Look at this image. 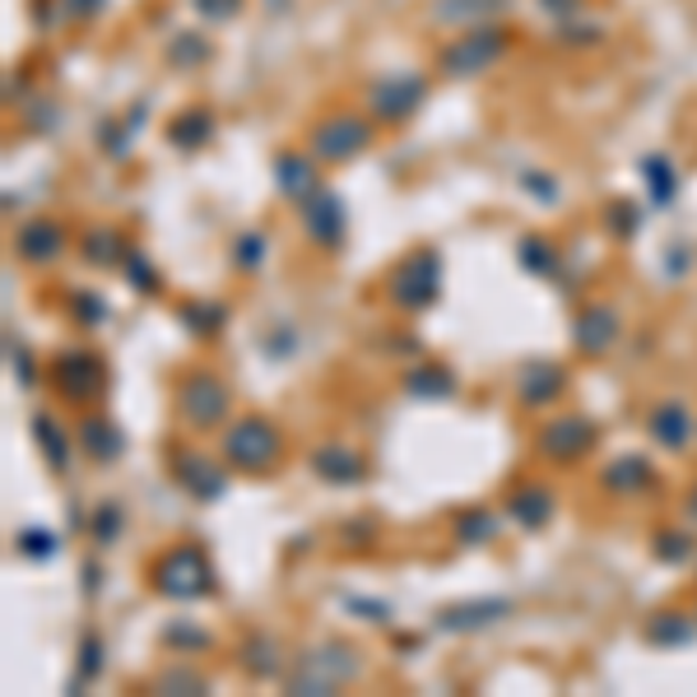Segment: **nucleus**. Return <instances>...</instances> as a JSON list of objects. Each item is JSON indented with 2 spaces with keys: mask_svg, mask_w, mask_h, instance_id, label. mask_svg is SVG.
Here are the masks:
<instances>
[{
  "mask_svg": "<svg viewBox=\"0 0 697 697\" xmlns=\"http://www.w3.org/2000/svg\"><path fill=\"white\" fill-rule=\"evenodd\" d=\"M177 414H182L187 429L210 433L229 419V387L210 372H187L177 381Z\"/></svg>",
  "mask_w": 697,
  "mask_h": 697,
  "instance_id": "nucleus-5",
  "label": "nucleus"
},
{
  "mask_svg": "<svg viewBox=\"0 0 697 697\" xmlns=\"http://www.w3.org/2000/svg\"><path fill=\"white\" fill-rule=\"evenodd\" d=\"M126 252L130 246H117L112 233H88V242H84V256L94 265H117V261H126Z\"/></svg>",
  "mask_w": 697,
  "mask_h": 697,
  "instance_id": "nucleus-33",
  "label": "nucleus"
},
{
  "mask_svg": "<svg viewBox=\"0 0 697 697\" xmlns=\"http://www.w3.org/2000/svg\"><path fill=\"white\" fill-rule=\"evenodd\" d=\"M419 103H423V80L419 75H395V80H381L372 88V112H377V117L400 122V117H410Z\"/></svg>",
  "mask_w": 697,
  "mask_h": 697,
  "instance_id": "nucleus-16",
  "label": "nucleus"
},
{
  "mask_svg": "<svg viewBox=\"0 0 697 697\" xmlns=\"http://www.w3.org/2000/svg\"><path fill=\"white\" fill-rule=\"evenodd\" d=\"M14 545H19V553H24V558H38V563H42V558H52L61 549V539L52 530H42V526H29V530H19Z\"/></svg>",
  "mask_w": 697,
  "mask_h": 697,
  "instance_id": "nucleus-31",
  "label": "nucleus"
},
{
  "mask_svg": "<svg viewBox=\"0 0 697 697\" xmlns=\"http://www.w3.org/2000/svg\"><path fill=\"white\" fill-rule=\"evenodd\" d=\"M684 507H688V521H693V526H697V484H693V488H688V503H684Z\"/></svg>",
  "mask_w": 697,
  "mask_h": 697,
  "instance_id": "nucleus-44",
  "label": "nucleus"
},
{
  "mask_svg": "<svg viewBox=\"0 0 697 697\" xmlns=\"http://www.w3.org/2000/svg\"><path fill=\"white\" fill-rule=\"evenodd\" d=\"M358 651L345 646V642H326L317 651H307V656L294 665L288 674V693H340L345 684L358 679Z\"/></svg>",
  "mask_w": 697,
  "mask_h": 697,
  "instance_id": "nucleus-3",
  "label": "nucleus"
},
{
  "mask_svg": "<svg viewBox=\"0 0 697 697\" xmlns=\"http://www.w3.org/2000/svg\"><path fill=\"white\" fill-rule=\"evenodd\" d=\"M503 47H507L503 33H493V29H469L465 42H456V47L442 52V71H446V75H479V71H488V65L503 56Z\"/></svg>",
  "mask_w": 697,
  "mask_h": 697,
  "instance_id": "nucleus-8",
  "label": "nucleus"
},
{
  "mask_svg": "<svg viewBox=\"0 0 697 697\" xmlns=\"http://www.w3.org/2000/svg\"><path fill=\"white\" fill-rule=\"evenodd\" d=\"M391 303L400 311H423V307H433L437 294H442V261L437 252H429V246H419V252H410L395 270H391Z\"/></svg>",
  "mask_w": 697,
  "mask_h": 697,
  "instance_id": "nucleus-4",
  "label": "nucleus"
},
{
  "mask_svg": "<svg viewBox=\"0 0 697 697\" xmlns=\"http://www.w3.org/2000/svg\"><path fill=\"white\" fill-rule=\"evenodd\" d=\"M205 130H210V117H200V112H196V117H187V122H177V126H172L177 145H187V149L205 140Z\"/></svg>",
  "mask_w": 697,
  "mask_h": 697,
  "instance_id": "nucleus-40",
  "label": "nucleus"
},
{
  "mask_svg": "<svg viewBox=\"0 0 697 697\" xmlns=\"http://www.w3.org/2000/svg\"><path fill=\"white\" fill-rule=\"evenodd\" d=\"M33 433H38V442H42V452H47V465L56 469V475H65V465H71V452H65L61 429H56L47 414H38V419H33Z\"/></svg>",
  "mask_w": 697,
  "mask_h": 697,
  "instance_id": "nucleus-28",
  "label": "nucleus"
},
{
  "mask_svg": "<svg viewBox=\"0 0 697 697\" xmlns=\"http://www.w3.org/2000/svg\"><path fill=\"white\" fill-rule=\"evenodd\" d=\"M651 549H656L661 563H688V558H693V535H684V530H665Z\"/></svg>",
  "mask_w": 697,
  "mask_h": 697,
  "instance_id": "nucleus-34",
  "label": "nucleus"
},
{
  "mask_svg": "<svg viewBox=\"0 0 697 697\" xmlns=\"http://www.w3.org/2000/svg\"><path fill=\"white\" fill-rule=\"evenodd\" d=\"M154 591L168 600H205L214 595V563L200 545H177L154 563Z\"/></svg>",
  "mask_w": 697,
  "mask_h": 697,
  "instance_id": "nucleus-2",
  "label": "nucleus"
},
{
  "mask_svg": "<svg viewBox=\"0 0 697 697\" xmlns=\"http://www.w3.org/2000/svg\"><path fill=\"white\" fill-rule=\"evenodd\" d=\"M303 229H307V237L317 242V246H326V252H335V246L345 242V229H349L345 200L317 187V191H311V196L303 200Z\"/></svg>",
  "mask_w": 697,
  "mask_h": 697,
  "instance_id": "nucleus-7",
  "label": "nucleus"
},
{
  "mask_svg": "<svg viewBox=\"0 0 697 697\" xmlns=\"http://www.w3.org/2000/svg\"><path fill=\"white\" fill-rule=\"evenodd\" d=\"M242 665L256 674V679H270V674H279V642L270 633H256L252 642L242 646Z\"/></svg>",
  "mask_w": 697,
  "mask_h": 697,
  "instance_id": "nucleus-26",
  "label": "nucleus"
},
{
  "mask_svg": "<svg viewBox=\"0 0 697 697\" xmlns=\"http://www.w3.org/2000/svg\"><path fill=\"white\" fill-rule=\"evenodd\" d=\"M493 535H498V511H488V507L465 511V516H461V526H456V539H461V545H488Z\"/></svg>",
  "mask_w": 697,
  "mask_h": 697,
  "instance_id": "nucleus-27",
  "label": "nucleus"
},
{
  "mask_svg": "<svg viewBox=\"0 0 697 697\" xmlns=\"http://www.w3.org/2000/svg\"><path fill=\"white\" fill-rule=\"evenodd\" d=\"M182 317H187V326H191L196 335H214V330L223 326V317H229V311H223L219 303H187V307H182Z\"/></svg>",
  "mask_w": 697,
  "mask_h": 697,
  "instance_id": "nucleus-32",
  "label": "nucleus"
},
{
  "mask_svg": "<svg viewBox=\"0 0 697 697\" xmlns=\"http://www.w3.org/2000/svg\"><path fill=\"white\" fill-rule=\"evenodd\" d=\"M646 187H651V205H665V200L674 196V177L665 168V159H646Z\"/></svg>",
  "mask_w": 697,
  "mask_h": 697,
  "instance_id": "nucleus-37",
  "label": "nucleus"
},
{
  "mask_svg": "<svg viewBox=\"0 0 697 697\" xmlns=\"http://www.w3.org/2000/svg\"><path fill=\"white\" fill-rule=\"evenodd\" d=\"M646 433L656 446H665V452H688V442L697 437V419L688 414L684 400H661L656 410L646 414Z\"/></svg>",
  "mask_w": 697,
  "mask_h": 697,
  "instance_id": "nucleus-9",
  "label": "nucleus"
},
{
  "mask_svg": "<svg viewBox=\"0 0 697 697\" xmlns=\"http://www.w3.org/2000/svg\"><path fill=\"white\" fill-rule=\"evenodd\" d=\"M122 265H126V275L135 279V288H140V294H154V288H159V270L149 265V256H145V252H135V246H130Z\"/></svg>",
  "mask_w": 697,
  "mask_h": 697,
  "instance_id": "nucleus-36",
  "label": "nucleus"
},
{
  "mask_svg": "<svg viewBox=\"0 0 697 697\" xmlns=\"http://www.w3.org/2000/svg\"><path fill=\"white\" fill-rule=\"evenodd\" d=\"M368 140H372L368 122H358V117H326L317 130H311V159L345 163V159H353V154H363Z\"/></svg>",
  "mask_w": 697,
  "mask_h": 697,
  "instance_id": "nucleus-6",
  "label": "nucleus"
},
{
  "mask_svg": "<svg viewBox=\"0 0 697 697\" xmlns=\"http://www.w3.org/2000/svg\"><path fill=\"white\" fill-rule=\"evenodd\" d=\"M98 669H103V642H98V637H88L84 651H80V679H75V684L98 679Z\"/></svg>",
  "mask_w": 697,
  "mask_h": 697,
  "instance_id": "nucleus-39",
  "label": "nucleus"
},
{
  "mask_svg": "<svg viewBox=\"0 0 697 697\" xmlns=\"http://www.w3.org/2000/svg\"><path fill=\"white\" fill-rule=\"evenodd\" d=\"M80 442H84V452L94 456V461H103V465H112V461L126 452V433L112 429V423H103V419H88L84 429H80Z\"/></svg>",
  "mask_w": 697,
  "mask_h": 697,
  "instance_id": "nucleus-24",
  "label": "nucleus"
},
{
  "mask_svg": "<svg viewBox=\"0 0 697 697\" xmlns=\"http://www.w3.org/2000/svg\"><path fill=\"white\" fill-rule=\"evenodd\" d=\"M619 340V311L604 307V303H591L577 311V326H572V345L581 353H604Z\"/></svg>",
  "mask_w": 697,
  "mask_h": 697,
  "instance_id": "nucleus-14",
  "label": "nucleus"
},
{
  "mask_svg": "<svg viewBox=\"0 0 697 697\" xmlns=\"http://www.w3.org/2000/svg\"><path fill=\"white\" fill-rule=\"evenodd\" d=\"M651 484H656V469L646 456H619L614 465H604V488L614 493H646Z\"/></svg>",
  "mask_w": 697,
  "mask_h": 697,
  "instance_id": "nucleus-21",
  "label": "nucleus"
},
{
  "mask_svg": "<svg viewBox=\"0 0 697 697\" xmlns=\"http://www.w3.org/2000/svg\"><path fill=\"white\" fill-rule=\"evenodd\" d=\"M545 6H553V10H558V6H563V0H545Z\"/></svg>",
  "mask_w": 697,
  "mask_h": 697,
  "instance_id": "nucleus-45",
  "label": "nucleus"
},
{
  "mask_svg": "<svg viewBox=\"0 0 697 697\" xmlns=\"http://www.w3.org/2000/svg\"><path fill=\"white\" fill-rule=\"evenodd\" d=\"M507 614H511L507 600H469V604H452V610H442L437 627H442V633H475V627H493Z\"/></svg>",
  "mask_w": 697,
  "mask_h": 697,
  "instance_id": "nucleus-18",
  "label": "nucleus"
},
{
  "mask_svg": "<svg viewBox=\"0 0 697 697\" xmlns=\"http://www.w3.org/2000/svg\"><path fill=\"white\" fill-rule=\"evenodd\" d=\"M159 688L163 693H210V679H205V674H196V669L177 665V669H168L163 679H159Z\"/></svg>",
  "mask_w": 697,
  "mask_h": 697,
  "instance_id": "nucleus-38",
  "label": "nucleus"
},
{
  "mask_svg": "<svg viewBox=\"0 0 697 697\" xmlns=\"http://www.w3.org/2000/svg\"><path fill=\"white\" fill-rule=\"evenodd\" d=\"M265 237L261 233H242L237 242H233V261H237V270H246V275H252V270H261V261H265Z\"/></svg>",
  "mask_w": 697,
  "mask_h": 697,
  "instance_id": "nucleus-35",
  "label": "nucleus"
},
{
  "mask_svg": "<svg viewBox=\"0 0 697 697\" xmlns=\"http://www.w3.org/2000/svg\"><path fill=\"white\" fill-rule=\"evenodd\" d=\"M521 265L530 270V275H553V270H558V252H553L545 237H526L521 242Z\"/></svg>",
  "mask_w": 697,
  "mask_h": 697,
  "instance_id": "nucleus-30",
  "label": "nucleus"
},
{
  "mask_svg": "<svg viewBox=\"0 0 697 697\" xmlns=\"http://www.w3.org/2000/svg\"><path fill=\"white\" fill-rule=\"evenodd\" d=\"M275 177H279V191L288 200H307L311 191H317V172H311L307 154H284V159L275 163Z\"/></svg>",
  "mask_w": 697,
  "mask_h": 697,
  "instance_id": "nucleus-23",
  "label": "nucleus"
},
{
  "mask_svg": "<svg viewBox=\"0 0 697 697\" xmlns=\"http://www.w3.org/2000/svg\"><path fill=\"white\" fill-rule=\"evenodd\" d=\"M503 511H507L521 530H545V526H549V516H553V493H549V488H539V484L516 488L511 498L503 503Z\"/></svg>",
  "mask_w": 697,
  "mask_h": 697,
  "instance_id": "nucleus-20",
  "label": "nucleus"
},
{
  "mask_svg": "<svg viewBox=\"0 0 697 697\" xmlns=\"http://www.w3.org/2000/svg\"><path fill=\"white\" fill-rule=\"evenodd\" d=\"M646 642L651 646H688V642H697V623L688 614H656L646 623Z\"/></svg>",
  "mask_w": 697,
  "mask_h": 697,
  "instance_id": "nucleus-25",
  "label": "nucleus"
},
{
  "mask_svg": "<svg viewBox=\"0 0 697 697\" xmlns=\"http://www.w3.org/2000/svg\"><path fill=\"white\" fill-rule=\"evenodd\" d=\"M279 456H284V437L261 414H246L223 433V461L233 469H246V475H270L279 465Z\"/></svg>",
  "mask_w": 697,
  "mask_h": 697,
  "instance_id": "nucleus-1",
  "label": "nucleus"
},
{
  "mask_svg": "<svg viewBox=\"0 0 697 697\" xmlns=\"http://www.w3.org/2000/svg\"><path fill=\"white\" fill-rule=\"evenodd\" d=\"M563 387H568V372L558 368V363H549V358H535V363H526L521 368V381H516V395H521V404H549V400H558L563 395Z\"/></svg>",
  "mask_w": 697,
  "mask_h": 697,
  "instance_id": "nucleus-17",
  "label": "nucleus"
},
{
  "mask_svg": "<svg viewBox=\"0 0 697 697\" xmlns=\"http://www.w3.org/2000/svg\"><path fill=\"white\" fill-rule=\"evenodd\" d=\"M122 507L117 503H103L94 511V521H88V535H94V545H117V535H122Z\"/></svg>",
  "mask_w": 697,
  "mask_h": 697,
  "instance_id": "nucleus-29",
  "label": "nucleus"
},
{
  "mask_svg": "<svg viewBox=\"0 0 697 697\" xmlns=\"http://www.w3.org/2000/svg\"><path fill=\"white\" fill-rule=\"evenodd\" d=\"M404 391L419 395V400H446V395H456V372L442 368V363H423L404 377Z\"/></svg>",
  "mask_w": 697,
  "mask_h": 697,
  "instance_id": "nucleus-22",
  "label": "nucleus"
},
{
  "mask_svg": "<svg viewBox=\"0 0 697 697\" xmlns=\"http://www.w3.org/2000/svg\"><path fill=\"white\" fill-rule=\"evenodd\" d=\"M205 14H214V19H229L233 10H237V0H196Z\"/></svg>",
  "mask_w": 697,
  "mask_h": 697,
  "instance_id": "nucleus-43",
  "label": "nucleus"
},
{
  "mask_svg": "<svg viewBox=\"0 0 697 697\" xmlns=\"http://www.w3.org/2000/svg\"><path fill=\"white\" fill-rule=\"evenodd\" d=\"M14 246H19V256H24L29 265H52L61 256V246H65V233H61V223H52V219H29L24 229H19Z\"/></svg>",
  "mask_w": 697,
  "mask_h": 697,
  "instance_id": "nucleus-19",
  "label": "nucleus"
},
{
  "mask_svg": "<svg viewBox=\"0 0 697 697\" xmlns=\"http://www.w3.org/2000/svg\"><path fill=\"white\" fill-rule=\"evenodd\" d=\"M52 377H56V387H61L65 400H88V395L98 391V381H103V363H98V353L75 349V353H61L56 358Z\"/></svg>",
  "mask_w": 697,
  "mask_h": 697,
  "instance_id": "nucleus-13",
  "label": "nucleus"
},
{
  "mask_svg": "<svg viewBox=\"0 0 697 697\" xmlns=\"http://www.w3.org/2000/svg\"><path fill=\"white\" fill-rule=\"evenodd\" d=\"M75 317H80V326H103L107 307H103V298H94V294H75Z\"/></svg>",
  "mask_w": 697,
  "mask_h": 697,
  "instance_id": "nucleus-41",
  "label": "nucleus"
},
{
  "mask_svg": "<svg viewBox=\"0 0 697 697\" xmlns=\"http://www.w3.org/2000/svg\"><path fill=\"white\" fill-rule=\"evenodd\" d=\"M163 642H168V646H210V637L200 633V627H168Z\"/></svg>",
  "mask_w": 697,
  "mask_h": 697,
  "instance_id": "nucleus-42",
  "label": "nucleus"
},
{
  "mask_svg": "<svg viewBox=\"0 0 697 697\" xmlns=\"http://www.w3.org/2000/svg\"><path fill=\"white\" fill-rule=\"evenodd\" d=\"M511 10V0H433L429 19L437 29H488V19Z\"/></svg>",
  "mask_w": 697,
  "mask_h": 697,
  "instance_id": "nucleus-12",
  "label": "nucleus"
},
{
  "mask_svg": "<svg viewBox=\"0 0 697 697\" xmlns=\"http://www.w3.org/2000/svg\"><path fill=\"white\" fill-rule=\"evenodd\" d=\"M172 479L182 484L196 503H214V498H223V488H229V475L196 452H172Z\"/></svg>",
  "mask_w": 697,
  "mask_h": 697,
  "instance_id": "nucleus-11",
  "label": "nucleus"
},
{
  "mask_svg": "<svg viewBox=\"0 0 697 697\" xmlns=\"http://www.w3.org/2000/svg\"><path fill=\"white\" fill-rule=\"evenodd\" d=\"M591 442H595V429L587 419H577V414H563V419H553L539 429V456H549V461H577V456H587L591 452Z\"/></svg>",
  "mask_w": 697,
  "mask_h": 697,
  "instance_id": "nucleus-10",
  "label": "nucleus"
},
{
  "mask_svg": "<svg viewBox=\"0 0 697 697\" xmlns=\"http://www.w3.org/2000/svg\"><path fill=\"white\" fill-rule=\"evenodd\" d=\"M311 475L345 488V484H363L368 465H363V456H358L353 446H345V442H326V446H317V452H311Z\"/></svg>",
  "mask_w": 697,
  "mask_h": 697,
  "instance_id": "nucleus-15",
  "label": "nucleus"
}]
</instances>
